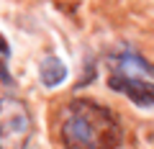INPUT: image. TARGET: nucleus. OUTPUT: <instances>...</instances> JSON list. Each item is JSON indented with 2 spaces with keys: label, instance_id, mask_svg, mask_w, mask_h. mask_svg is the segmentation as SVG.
Wrapping results in <instances>:
<instances>
[{
  "label": "nucleus",
  "instance_id": "nucleus-3",
  "mask_svg": "<svg viewBox=\"0 0 154 149\" xmlns=\"http://www.w3.org/2000/svg\"><path fill=\"white\" fill-rule=\"evenodd\" d=\"M33 118L28 105L16 95L0 98V149H28Z\"/></svg>",
  "mask_w": 154,
  "mask_h": 149
},
{
  "label": "nucleus",
  "instance_id": "nucleus-4",
  "mask_svg": "<svg viewBox=\"0 0 154 149\" xmlns=\"http://www.w3.org/2000/svg\"><path fill=\"white\" fill-rule=\"evenodd\" d=\"M38 77H41V82H44L46 88H57V85H62L64 77H67L64 62H62L59 57H54V54L44 57L41 64H38Z\"/></svg>",
  "mask_w": 154,
  "mask_h": 149
},
{
  "label": "nucleus",
  "instance_id": "nucleus-1",
  "mask_svg": "<svg viewBox=\"0 0 154 149\" xmlns=\"http://www.w3.org/2000/svg\"><path fill=\"white\" fill-rule=\"evenodd\" d=\"M59 136L64 149H118L123 141V126L108 105L77 98L64 108Z\"/></svg>",
  "mask_w": 154,
  "mask_h": 149
},
{
  "label": "nucleus",
  "instance_id": "nucleus-2",
  "mask_svg": "<svg viewBox=\"0 0 154 149\" xmlns=\"http://www.w3.org/2000/svg\"><path fill=\"white\" fill-rule=\"evenodd\" d=\"M144 72H154L152 64H146L144 59H139L136 54H123L116 62V70L110 72L108 85L118 93H123L126 98H131L141 108H152L154 105V82L149 77H144Z\"/></svg>",
  "mask_w": 154,
  "mask_h": 149
}]
</instances>
